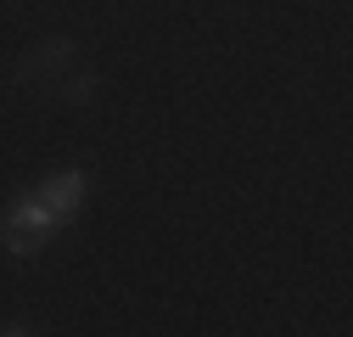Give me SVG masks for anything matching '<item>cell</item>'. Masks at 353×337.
<instances>
[{
	"instance_id": "1",
	"label": "cell",
	"mask_w": 353,
	"mask_h": 337,
	"mask_svg": "<svg viewBox=\"0 0 353 337\" xmlns=\"http://www.w3.org/2000/svg\"><path fill=\"white\" fill-rule=\"evenodd\" d=\"M57 231H62V225H57V214L46 208V197H39V191H23V197L6 208V253H17V259H28V253H39V247H51Z\"/></svg>"
},
{
	"instance_id": "3",
	"label": "cell",
	"mask_w": 353,
	"mask_h": 337,
	"mask_svg": "<svg viewBox=\"0 0 353 337\" xmlns=\"http://www.w3.org/2000/svg\"><path fill=\"white\" fill-rule=\"evenodd\" d=\"M62 62H68V39H57V46H39L34 62H28V73H39V68H51V73H57Z\"/></svg>"
},
{
	"instance_id": "2",
	"label": "cell",
	"mask_w": 353,
	"mask_h": 337,
	"mask_svg": "<svg viewBox=\"0 0 353 337\" xmlns=\"http://www.w3.org/2000/svg\"><path fill=\"white\" fill-rule=\"evenodd\" d=\"M84 168H62V175H51L46 186H39V197H46V208L57 214V225H68L73 214H79V202H84Z\"/></svg>"
},
{
	"instance_id": "4",
	"label": "cell",
	"mask_w": 353,
	"mask_h": 337,
	"mask_svg": "<svg viewBox=\"0 0 353 337\" xmlns=\"http://www.w3.org/2000/svg\"><path fill=\"white\" fill-rule=\"evenodd\" d=\"M84 96H96V79H90V73H84V79H73V84H68V102H84Z\"/></svg>"
}]
</instances>
